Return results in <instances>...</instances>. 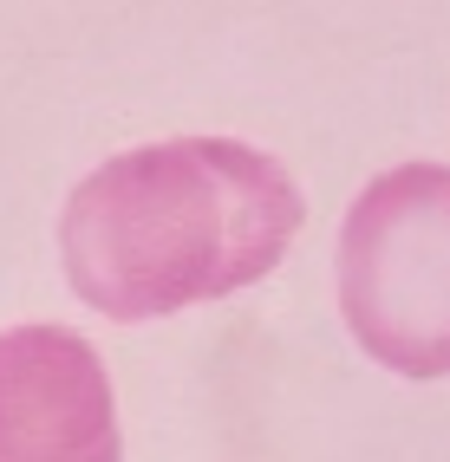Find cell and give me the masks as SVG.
Returning a JSON list of instances; mask_svg holds the SVG:
<instances>
[{
	"mask_svg": "<svg viewBox=\"0 0 450 462\" xmlns=\"http://www.w3.org/2000/svg\"><path fill=\"white\" fill-rule=\"evenodd\" d=\"M307 196L281 157L242 137H164L105 157L59 208V267L117 326L229 300L281 267Z\"/></svg>",
	"mask_w": 450,
	"mask_h": 462,
	"instance_id": "1",
	"label": "cell"
},
{
	"mask_svg": "<svg viewBox=\"0 0 450 462\" xmlns=\"http://www.w3.org/2000/svg\"><path fill=\"white\" fill-rule=\"evenodd\" d=\"M340 313L398 378H450V170L372 176L340 228Z\"/></svg>",
	"mask_w": 450,
	"mask_h": 462,
	"instance_id": "2",
	"label": "cell"
},
{
	"mask_svg": "<svg viewBox=\"0 0 450 462\" xmlns=\"http://www.w3.org/2000/svg\"><path fill=\"white\" fill-rule=\"evenodd\" d=\"M117 404L92 338L72 326L0 332V462H117Z\"/></svg>",
	"mask_w": 450,
	"mask_h": 462,
	"instance_id": "3",
	"label": "cell"
}]
</instances>
